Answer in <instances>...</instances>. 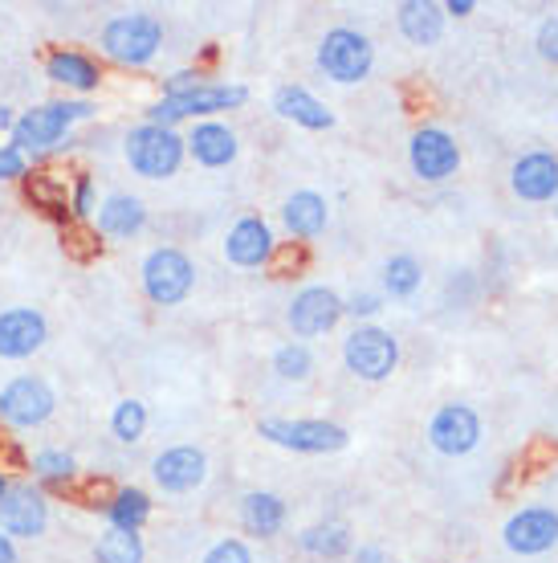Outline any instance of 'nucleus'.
I'll use <instances>...</instances> for the list:
<instances>
[{
  "mask_svg": "<svg viewBox=\"0 0 558 563\" xmlns=\"http://www.w3.org/2000/svg\"><path fill=\"white\" fill-rule=\"evenodd\" d=\"M94 114V102L90 99H57L42 102L33 111L16 114L13 131H9V143L16 152H25L29 159H42L45 152H54L57 143L70 140L74 123H86Z\"/></svg>",
  "mask_w": 558,
  "mask_h": 563,
  "instance_id": "nucleus-1",
  "label": "nucleus"
},
{
  "mask_svg": "<svg viewBox=\"0 0 558 563\" xmlns=\"http://www.w3.org/2000/svg\"><path fill=\"white\" fill-rule=\"evenodd\" d=\"M98 45H102V57H111L114 66L143 70L164 49V21L155 13H119L102 25Z\"/></svg>",
  "mask_w": 558,
  "mask_h": 563,
  "instance_id": "nucleus-2",
  "label": "nucleus"
},
{
  "mask_svg": "<svg viewBox=\"0 0 558 563\" xmlns=\"http://www.w3.org/2000/svg\"><path fill=\"white\" fill-rule=\"evenodd\" d=\"M249 102V90L237 82H204L196 86L192 95H176V99H164L152 102L147 107V123H155V128H171L176 131V123H183V119H196V123H204V119H212V114L221 111H237V107H245Z\"/></svg>",
  "mask_w": 558,
  "mask_h": 563,
  "instance_id": "nucleus-3",
  "label": "nucleus"
},
{
  "mask_svg": "<svg viewBox=\"0 0 558 563\" xmlns=\"http://www.w3.org/2000/svg\"><path fill=\"white\" fill-rule=\"evenodd\" d=\"M123 155L131 172L143 176V180H168L183 168L188 159V147H183V135L171 128H155V123H140V128L126 131Z\"/></svg>",
  "mask_w": 558,
  "mask_h": 563,
  "instance_id": "nucleus-4",
  "label": "nucleus"
},
{
  "mask_svg": "<svg viewBox=\"0 0 558 563\" xmlns=\"http://www.w3.org/2000/svg\"><path fill=\"white\" fill-rule=\"evenodd\" d=\"M343 364H347V372L355 380H367V384L388 380L391 372L400 367V339L376 323L355 327L343 339Z\"/></svg>",
  "mask_w": 558,
  "mask_h": 563,
  "instance_id": "nucleus-5",
  "label": "nucleus"
},
{
  "mask_svg": "<svg viewBox=\"0 0 558 563\" xmlns=\"http://www.w3.org/2000/svg\"><path fill=\"white\" fill-rule=\"evenodd\" d=\"M140 278H143V295L152 298L155 307H180L183 298L192 295L196 266L183 250L159 245V250H152V254L143 257Z\"/></svg>",
  "mask_w": 558,
  "mask_h": 563,
  "instance_id": "nucleus-6",
  "label": "nucleus"
},
{
  "mask_svg": "<svg viewBox=\"0 0 558 563\" xmlns=\"http://www.w3.org/2000/svg\"><path fill=\"white\" fill-rule=\"evenodd\" d=\"M376 66V45L367 42L359 29L338 25L319 42V70L338 86L364 82Z\"/></svg>",
  "mask_w": 558,
  "mask_h": 563,
  "instance_id": "nucleus-7",
  "label": "nucleus"
},
{
  "mask_svg": "<svg viewBox=\"0 0 558 563\" xmlns=\"http://www.w3.org/2000/svg\"><path fill=\"white\" fill-rule=\"evenodd\" d=\"M257 433L266 437L269 445L293 453H338L347 450L350 433L335 421H286V417H266L257 424Z\"/></svg>",
  "mask_w": 558,
  "mask_h": 563,
  "instance_id": "nucleus-8",
  "label": "nucleus"
},
{
  "mask_svg": "<svg viewBox=\"0 0 558 563\" xmlns=\"http://www.w3.org/2000/svg\"><path fill=\"white\" fill-rule=\"evenodd\" d=\"M57 393L45 376H16L0 388V421L9 429H37L54 417Z\"/></svg>",
  "mask_w": 558,
  "mask_h": 563,
  "instance_id": "nucleus-9",
  "label": "nucleus"
},
{
  "mask_svg": "<svg viewBox=\"0 0 558 563\" xmlns=\"http://www.w3.org/2000/svg\"><path fill=\"white\" fill-rule=\"evenodd\" d=\"M45 527H49V498L42 486L33 482L9 486V494L0 498V531L16 543V539H42Z\"/></svg>",
  "mask_w": 558,
  "mask_h": 563,
  "instance_id": "nucleus-10",
  "label": "nucleus"
},
{
  "mask_svg": "<svg viewBox=\"0 0 558 563\" xmlns=\"http://www.w3.org/2000/svg\"><path fill=\"white\" fill-rule=\"evenodd\" d=\"M408 164L424 184H440L457 176L461 168V147L445 128H420L408 143Z\"/></svg>",
  "mask_w": 558,
  "mask_h": 563,
  "instance_id": "nucleus-11",
  "label": "nucleus"
},
{
  "mask_svg": "<svg viewBox=\"0 0 558 563\" xmlns=\"http://www.w3.org/2000/svg\"><path fill=\"white\" fill-rule=\"evenodd\" d=\"M343 314H347V307H343V298H338L331 286H306V290H298L290 310H286L290 331L298 339H314V335L335 331Z\"/></svg>",
  "mask_w": 558,
  "mask_h": 563,
  "instance_id": "nucleus-12",
  "label": "nucleus"
},
{
  "mask_svg": "<svg viewBox=\"0 0 558 563\" xmlns=\"http://www.w3.org/2000/svg\"><path fill=\"white\" fill-rule=\"evenodd\" d=\"M481 441V417L469 405H445L436 409V417L428 421V445L445 457H465L477 450Z\"/></svg>",
  "mask_w": 558,
  "mask_h": 563,
  "instance_id": "nucleus-13",
  "label": "nucleus"
},
{
  "mask_svg": "<svg viewBox=\"0 0 558 563\" xmlns=\"http://www.w3.org/2000/svg\"><path fill=\"white\" fill-rule=\"evenodd\" d=\"M49 339V323L37 307H4L0 310V360H29Z\"/></svg>",
  "mask_w": 558,
  "mask_h": 563,
  "instance_id": "nucleus-14",
  "label": "nucleus"
},
{
  "mask_svg": "<svg viewBox=\"0 0 558 563\" xmlns=\"http://www.w3.org/2000/svg\"><path fill=\"white\" fill-rule=\"evenodd\" d=\"M152 478L164 494H192L209 478V457L196 445H171L152 462Z\"/></svg>",
  "mask_w": 558,
  "mask_h": 563,
  "instance_id": "nucleus-15",
  "label": "nucleus"
},
{
  "mask_svg": "<svg viewBox=\"0 0 558 563\" xmlns=\"http://www.w3.org/2000/svg\"><path fill=\"white\" fill-rule=\"evenodd\" d=\"M505 548L514 555H543L558 543V510L550 507H526L505 522Z\"/></svg>",
  "mask_w": 558,
  "mask_h": 563,
  "instance_id": "nucleus-16",
  "label": "nucleus"
},
{
  "mask_svg": "<svg viewBox=\"0 0 558 563\" xmlns=\"http://www.w3.org/2000/svg\"><path fill=\"white\" fill-rule=\"evenodd\" d=\"M274 250H278V241H274L266 217H241L237 225L224 233V257L241 269H257L274 262Z\"/></svg>",
  "mask_w": 558,
  "mask_h": 563,
  "instance_id": "nucleus-17",
  "label": "nucleus"
},
{
  "mask_svg": "<svg viewBox=\"0 0 558 563\" xmlns=\"http://www.w3.org/2000/svg\"><path fill=\"white\" fill-rule=\"evenodd\" d=\"M183 147H188V155H192L200 168H228L241 152L237 131L228 128V123H221V119L192 123V131L183 135Z\"/></svg>",
  "mask_w": 558,
  "mask_h": 563,
  "instance_id": "nucleus-18",
  "label": "nucleus"
},
{
  "mask_svg": "<svg viewBox=\"0 0 558 563\" xmlns=\"http://www.w3.org/2000/svg\"><path fill=\"white\" fill-rule=\"evenodd\" d=\"M510 184H514V197L531 200V205H543V200L558 197V159L550 152H526L510 172Z\"/></svg>",
  "mask_w": 558,
  "mask_h": 563,
  "instance_id": "nucleus-19",
  "label": "nucleus"
},
{
  "mask_svg": "<svg viewBox=\"0 0 558 563\" xmlns=\"http://www.w3.org/2000/svg\"><path fill=\"white\" fill-rule=\"evenodd\" d=\"M45 78L86 99V95H94L98 86H102V66L90 54H82V49H54V54L45 57Z\"/></svg>",
  "mask_w": 558,
  "mask_h": 563,
  "instance_id": "nucleus-20",
  "label": "nucleus"
},
{
  "mask_svg": "<svg viewBox=\"0 0 558 563\" xmlns=\"http://www.w3.org/2000/svg\"><path fill=\"white\" fill-rule=\"evenodd\" d=\"M143 225H147V209H143V200L131 197V192H111L94 212V229L111 241L135 238V233H143Z\"/></svg>",
  "mask_w": 558,
  "mask_h": 563,
  "instance_id": "nucleus-21",
  "label": "nucleus"
},
{
  "mask_svg": "<svg viewBox=\"0 0 558 563\" xmlns=\"http://www.w3.org/2000/svg\"><path fill=\"white\" fill-rule=\"evenodd\" d=\"M274 111H278L281 119L298 123V128H306V131L335 128V111H331L322 99H314L306 86H281L278 95H274Z\"/></svg>",
  "mask_w": 558,
  "mask_h": 563,
  "instance_id": "nucleus-22",
  "label": "nucleus"
},
{
  "mask_svg": "<svg viewBox=\"0 0 558 563\" xmlns=\"http://www.w3.org/2000/svg\"><path fill=\"white\" fill-rule=\"evenodd\" d=\"M326 221H331L326 200H322L319 192H310V188L293 192V197L281 205V225H286V233L298 241L322 238V233H326Z\"/></svg>",
  "mask_w": 558,
  "mask_h": 563,
  "instance_id": "nucleus-23",
  "label": "nucleus"
},
{
  "mask_svg": "<svg viewBox=\"0 0 558 563\" xmlns=\"http://www.w3.org/2000/svg\"><path fill=\"white\" fill-rule=\"evenodd\" d=\"M395 21H400V33L412 45H436L445 37V9L433 0H404Z\"/></svg>",
  "mask_w": 558,
  "mask_h": 563,
  "instance_id": "nucleus-24",
  "label": "nucleus"
},
{
  "mask_svg": "<svg viewBox=\"0 0 558 563\" xmlns=\"http://www.w3.org/2000/svg\"><path fill=\"white\" fill-rule=\"evenodd\" d=\"M241 527L249 536H261V539L281 536V527H286V503L269 490H249L241 498Z\"/></svg>",
  "mask_w": 558,
  "mask_h": 563,
  "instance_id": "nucleus-25",
  "label": "nucleus"
},
{
  "mask_svg": "<svg viewBox=\"0 0 558 563\" xmlns=\"http://www.w3.org/2000/svg\"><path fill=\"white\" fill-rule=\"evenodd\" d=\"M102 510H107V522L119 527V531H143L147 519H152V494L140 490V486H119L102 503Z\"/></svg>",
  "mask_w": 558,
  "mask_h": 563,
  "instance_id": "nucleus-26",
  "label": "nucleus"
},
{
  "mask_svg": "<svg viewBox=\"0 0 558 563\" xmlns=\"http://www.w3.org/2000/svg\"><path fill=\"white\" fill-rule=\"evenodd\" d=\"M298 548L314 560H343V555H350V531L343 522H319V527H306L298 536Z\"/></svg>",
  "mask_w": 558,
  "mask_h": 563,
  "instance_id": "nucleus-27",
  "label": "nucleus"
},
{
  "mask_svg": "<svg viewBox=\"0 0 558 563\" xmlns=\"http://www.w3.org/2000/svg\"><path fill=\"white\" fill-rule=\"evenodd\" d=\"M94 563H147L143 536L140 531H119V527H107L94 543Z\"/></svg>",
  "mask_w": 558,
  "mask_h": 563,
  "instance_id": "nucleus-28",
  "label": "nucleus"
},
{
  "mask_svg": "<svg viewBox=\"0 0 558 563\" xmlns=\"http://www.w3.org/2000/svg\"><path fill=\"white\" fill-rule=\"evenodd\" d=\"M420 282H424V269L412 254H395L388 257V266H383V290L391 298H412L420 290Z\"/></svg>",
  "mask_w": 558,
  "mask_h": 563,
  "instance_id": "nucleus-29",
  "label": "nucleus"
},
{
  "mask_svg": "<svg viewBox=\"0 0 558 563\" xmlns=\"http://www.w3.org/2000/svg\"><path fill=\"white\" fill-rule=\"evenodd\" d=\"M29 470H33V478L42 482V486H66V482L74 478L78 462H74V453H66V450H37L33 462H29Z\"/></svg>",
  "mask_w": 558,
  "mask_h": 563,
  "instance_id": "nucleus-30",
  "label": "nucleus"
},
{
  "mask_svg": "<svg viewBox=\"0 0 558 563\" xmlns=\"http://www.w3.org/2000/svg\"><path fill=\"white\" fill-rule=\"evenodd\" d=\"M111 433L123 441V445H135L143 433H147V405L143 400H135V396H126V400H119L111 412Z\"/></svg>",
  "mask_w": 558,
  "mask_h": 563,
  "instance_id": "nucleus-31",
  "label": "nucleus"
},
{
  "mask_svg": "<svg viewBox=\"0 0 558 563\" xmlns=\"http://www.w3.org/2000/svg\"><path fill=\"white\" fill-rule=\"evenodd\" d=\"M274 372H278L281 380L302 384L314 372V355H310L306 343H281L278 352H274Z\"/></svg>",
  "mask_w": 558,
  "mask_h": 563,
  "instance_id": "nucleus-32",
  "label": "nucleus"
},
{
  "mask_svg": "<svg viewBox=\"0 0 558 563\" xmlns=\"http://www.w3.org/2000/svg\"><path fill=\"white\" fill-rule=\"evenodd\" d=\"M66 209H70L74 221H90V217L98 212L94 180H90L86 172H78V176H74V184H70V205H66Z\"/></svg>",
  "mask_w": 558,
  "mask_h": 563,
  "instance_id": "nucleus-33",
  "label": "nucleus"
},
{
  "mask_svg": "<svg viewBox=\"0 0 558 563\" xmlns=\"http://www.w3.org/2000/svg\"><path fill=\"white\" fill-rule=\"evenodd\" d=\"M200 563H253V551L245 539H216Z\"/></svg>",
  "mask_w": 558,
  "mask_h": 563,
  "instance_id": "nucleus-34",
  "label": "nucleus"
},
{
  "mask_svg": "<svg viewBox=\"0 0 558 563\" xmlns=\"http://www.w3.org/2000/svg\"><path fill=\"white\" fill-rule=\"evenodd\" d=\"M29 176V155L16 152L13 143H0V180H25Z\"/></svg>",
  "mask_w": 558,
  "mask_h": 563,
  "instance_id": "nucleus-35",
  "label": "nucleus"
},
{
  "mask_svg": "<svg viewBox=\"0 0 558 563\" xmlns=\"http://www.w3.org/2000/svg\"><path fill=\"white\" fill-rule=\"evenodd\" d=\"M204 82H209V78H204L200 70H176L168 82H164V95H168V99H176V95H192L196 86H204Z\"/></svg>",
  "mask_w": 558,
  "mask_h": 563,
  "instance_id": "nucleus-36",
  "label": "nucleus"
},
{
  "mask_svg": "<svg viewBox=\"0 0 558 563\" xmlns=\"http://www.w3.org/2000/svg\"><path fill=\"white\" fill-rule=\"evenodd\" d=\"M538 54H543V62L558 66V16L543 21V29H538Z\"/></svg>",
  "mask_w": 558,
  "mask_h": 563,
  "instance_id": "nucleus-37",
  "label": "nucleus"
},
{
  "mask_svg": "<svg viewBox=\"0 0 558 563\" xmlns=\"http://www.w3.org/2000/svg\"><path fill=\"white\" fill-rule=\"evenodd\" d=\"M347 307L350 319H376L379 310H383V298L379 295H355L350 302H343Z\"/></svg>",
  "mask_w": 558,
  "mask_h": 563,
  "instance_id": "nucleus-38",
  "label": "nucleus"
},
{
  "mask_svg": "<svg viewBox=\"0 0 558 563\" xmlns=\"http://www.w3.org/2000/svg\"><path fill=\"white\" fill-rule=\"evenodd\" d=\"M350 563H388V555L376 543H364L359 551H350Z\"/></svg>",
  "mask_w": 558,
  "mask_h": 563,
  "instance_id": "nucleus-39",
  "label": "nucleus"
},
{
  "mask_svg": "<svg viewBox=\"0 0 558 563\" xmlns=\"http://www.w3.org/2000/svg\"><path fill=\"white\" fill-rule=\"evenodd\" d=\"M445 9V16H469L477 9L473 0H448V4H440Z\"/></svg>",
  "mask_w": 558,
  "mask_h": 563,
  "instance_id": "nucleus-40",
  "label": "nucleus"
},
{
  "mask_svg": "<svg viewBox=\"0 0 558 563\" xmlns=\"http://www.w3.org/2000/svg\"><path fill=\"white\" fill-rule=\"evenodd\" d=\"M0 563H16V543L0 531Z\"/></svg>",
  "mask_w": 558,
  "mask_h": 563,
  "instance_id": "nucleus-41",
  "label": "nucleus"
},
{
  "mask_svg": "<svg viewBox=\"0 0 558 563\" xmlns=\"http://www.w3.org/2000/svg\"><path fill=\"white\" fill-rule=\"evenodd\" d=\"M13 123H16L13 107H0V131H13Z\"/></svg>",
  "mask_w": 558,
  "mask_h": 563,
  "instance_id": "nucleus-42",
  "label": "nucleus"
},
{
  "mask_svg": "<svg viewBox=\"0 0 558 563\" xmlns=\"http://www.w3.org/2000/svg\"><path fill=\"white\" fill-rule=\"evenodd\" d=\"M9 486H13V482H9V474H4V470H0V498H4V494H9Z\"/></svg>",
  "mask_w": 558,
  "mask_h": 563,
  "instance_id": "nucleus-43",
  "label": "nucleus"
},
{
  "mask_svg": "<svg viewBox=\"0 0 558 563\" xmlns=\"http://www.w3.org/2000/svg\"><path fill=\"white\" fill-rule=\"evenodd\" d=\"M555 217H558V197H555Z\"/></svg>",
  "mask_w": 558,
  "mask_h": 563,
  "instance_id": "nucleus-44",
  "label": "nucleus"
}]
</instances>
